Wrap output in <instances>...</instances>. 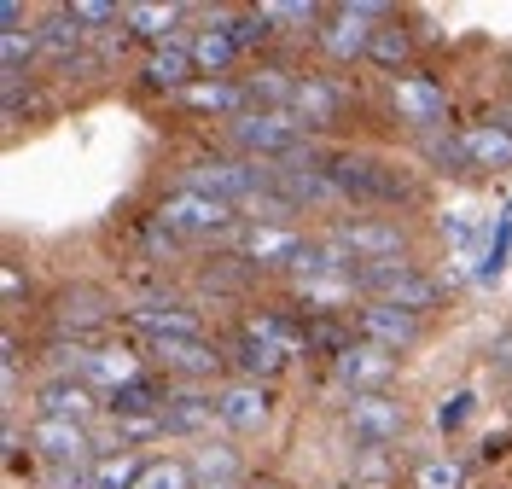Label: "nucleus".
Here are the masks:
<instances>
[{
  "instance_id": "obj_1",
  "label": "nucleus",
  "mask_w": 512,
  "mask_h": 489,
  "mask_svg": "<svg viewBox=\"0 0 512 489\" xmlns=\"http://www.w3.org/2000/svg\"><path fill=\"white\" fill-rule=\"evenodd\" d=\"M326 175H332L338 198H355V204H384V210L419 204L414 169L379 158V152H338V158H326Z\"/></svg>"
},
{
  "instance_id": "obj_2",
  "label": "nucleus",
  "mask_w": 512,
  "mask_h": 489,
  "mask_svg": "<svg viewBox=\"0 0 512 489\" xmlns=\"http://www.w3.org/2000/svg\"><path fill=\"white\" fill-rule=\"evenodd\" d=\"M227 146H233V158H251L262 169H286V163L315 152L291 111H245V117H233L227 123Z\"/></svg>"
},
{
  "instance_id": "obj_3",
  "label": "nucleus",
  "mask_w": 512,
  "mask_h": 489,
  "mask_svg": "<svg viewBox=\"0 0 512 489\" xmlns=\"http://www.w3.org/2000/svg\"><path fill=\"white\" fill-rule=\"evenodd\" d=\"M181 187L222 198V204H233V210H239V204L251 210L256 198L274 187V169H262V163H251V158H233V152H222V158L187 163V181H181Z\"/></svg>"
},
{
  "instance_id": "obj_4",
  "label": "nucleus",
  "mask_w": 512,
  "mask_h": 489,
  "mask_svg": "<svg viewBox=\"0 0 512 489\" xmlns=\"http://www.w3.org/2000/svg\"><path fill=\"white\" fill-rule=\"evenodd\" d=\"M158 222L175 239H239V228H245L233 204H222V198H210V193H192V187L163 193Z\"/></svg>"
},
{
  "instance_id": "obj_5",
  "label": "nucleus",
  "mask_w": 512,
  "mask_h": 489,
  "mask_svg": "<svg viewBox=\"0 0 512 489\" xmlns=\"http://www.w3.org/2000/svg\"><path fill=\"white\" fill-rule=\"evenodd\" d=\"M338 257H350V268L361 262H402L408 257V228L390 216H355V222H332L320 233Z\"/></svg>"
},
{
  "instance_id": "obj_6",
  "label": "nucleus",
  "mask_w": 512,
  "mask_h": 489,
  "mask_svg": "<svg viewBox=\"0 0 512 489\" xmlns=\"http://www.w3.org/2000/svg\"><path fill=\"white\" fill-rule=\"evenodd\" d=\"M344 431H350L355 455H390V449L402 443V431H408V408L390 391L350 396V402H344Z\"/></svg>"
},
{
  "instance_id": "obj_7",
  "label": "nucleus",
  "mask_w": 512,
  "mask_h": 489,
  "mask_svg": "<svg viewBox=\"0 0 512 489\" xmlns=\"http://www.w3.org/2000/svg\"><path fill=\"white\" fill-rule=\"evenodd\" d=\"M390 111H396L402 129H414V134L448 129V94H443V82H431V76H396L390 82Z\"/></svg>"
},
{
  "instance_id": "obj_8",
  "label": "nucleus",
  "mask_w": 512,
  "mask_h": 489,
  "mask_svg": "<svg viewBox=\"0 0 512 489\" xmlns=\"http://www.w3.org/2000/svg\"><path fill=\"white\" fill-rule=\"evenodd\" d=\"M332 373H338V385L350 396H379V391H390V379L402 373V356H390L379 344L355 338L344 356H332Z\"/></svg>"
},
{
  "instance_id": "obj_9",
  "label": "nucleus",
  "mask_w": 512,
  "mask_h": 489,
  "mask_svg": "<svg viewBox=\"0 0 512 489\" xmlns=\"http://www.w3.org/2000/svg\"><path fill=\"white\" fill-rule=\"evenodd\" d=\"M355 338H367V344H379L390 356H402V350H414L419 338H425V315H408V309H390V303H355Z\"/></svg>"
},
{
  "instance_id": "obj_10",
  "label": "nucleus",
  "mask_w": 512,
  "mask_h": 489,
  "mask_svg": "<svg viewBox=\"0 0 512 489\" xmlns=\"http://www.w3.org/2000/svg\"><path fill=\"white\" fill-rule=\"evenodd\" d=\"M268 420H274L268 385H256V379H227L222 391H216V425H222V431L256 437V431H268Z\"/></svg>"
},
{
  "instance_id": "obj_11",
  "label": "nucleus",
  "mask_w": 512,
  "mask_h": 489,
  "mask_svg": "<svg viewBox=\"0 0 512 489\" xmlns=\"http://www.w3.org/2000/svg\"><path fill=\"white\" fill-rule=\"evenodd\" d=\"M373 35H379V24H367L350 6H332V12L320 18L315 41L332 65H367V59H373Z\"/></svg>"
},
{
  "instance_id": "obj_12",
  "label": "nucleus",
  "mask_w": 512,
  "mask_h": 489,
  "mask_svg": "<svg viewBox=\"0 0 512 489\" xmlns=\"http://www.w3.org/2000/svg\"><path fill=\"white\" fill-rule=\"evenodd\" d=\"M30 455L41 460V466H70V460H99V443L88 425H70V420H41L35 414L30 420Z\"/></svg>"
},
{
  "instance_id": "obj_13",
  "label": "nucleus",
  "mask_w": 512,
  "mask_h": 489,
  "mask_svg": "<svg viewBox=\"0 0 512 489\" xmlns=\"http://www.w3.org/2000/svg\"><path fill=\"white\" fill-rule=\"evenodd\" d=\"M158 367L169 373V385H204L227 367V356L210 344V338H169V344H152Z\"/></svg>"
},
{
  "instance_id": "obj_14",
  "label": "nucleus",
  "mask_w": 512,
  "mask_h": 489,
  "mask_svg": "<svg viewBox=\"0 0 512 489\" xmlns=\"http://www.w3.org/2000/svg\"><path fill=\"white\" fill-rule=\"evenodd\" d=\"M99 402L105 396L88 385V379H59V373H47L41 385H35V414L41 420H70V425H94Z\"/></svg>"
},
{
  "instance_id": "obj_15",
  "label": "nucleus",
  "mask_w": 512,
  "mask_h": 489,
  "mask_svg": "<svg viewBox=\"0 0 512 489\" xmlns=\"http://www.w3.org/2000/svg\"><path fill=\"white\" fill-rule=\"evenodd\" d=\"M123 321L134 326V332H146L152 344H169V338H204V321H198V309H187V303H169V297L128 303Z\"/></svg>"
},
{
  "instance_id": "obj_16",
  "label": "nucleus",
  "mask_w": 512,
  "mask_h": 489,
  "mask_svg": "<svg viewBox=\"0 0 512 489\" xmlns=\"http://www.w3.org/2000/svg\"><path fill=\"white\" fill-rule=\"evenodd\" d=\"M291 117L303 123V134L338 129V123H344V88L326 82V76H303V82H297V99H291Z\"/></svg>"
},
{
  "instance_id": "obj_17",
  "label": "nucleus",
  "mask_w": 512,
  "mask_h": 489,
  "mask_svg": "<svg viewBox=\"0 0 512 489\" xmlns=\"http://www.w3.org/2000/svg\"><path fill=\"white\" fill-rule=\"evenodd\" d=\"M111 297L99 292V286H70V292L59 297V338H82L88 344V332H99V326H111Z\"/></svg>"
},
{
  "instance_id": "obj_18",
  "label": "nucleus",
  "mask_w": 512,
  "mask_h": 489,
  "mask_svg": "<svg viewBox=\"0 0 512 489\" xmlns=\"http://www.w3.org/2000/svg\"><path fill=\"white\" fill-rule=\"evenodd\" d=\"M216 425V391L198 385H175L163 402V437H204Z\"/></svg>"
},
{
  "instance_id": "obj_19",
  "label": "nucleus",
  "mask_w": 512,
  "mask_h": 489,
  "mask_svg": "<svg viewBox=\"0 0 512 489\" xmlns=\"http://www.w3.org/2000/svg\"><path fill=\"white\" fill-rule=\"evenodd\" d=\"M181 24H187V6H169V0H134V6H123V30L146 35L152 47L181 41Z\"/></svg>"
},
{
  "instance_id": "obj_20",
  "label": "nucleus",
  "mask_w": 512,
  "mask_h": 489,
  "mask_svg": "<svg viewBox=\"0 0 512 489\" xmlns=\"http://www.w3.org/2000/svg\"><path fill=\"white\" fill-rule=\"evenodd\" d=\"M146 82H152V88H169V94H187L192 82H198L192 41H169V47H152V53H146Z\"/></svg>"
},
{
  "instance_id": "obj_21",
  "label": "nucleus",
  "mask_w": 512,
  "mask_h": 489,
  "mask_svg": "<svg viewBox=\"0 0 512 489\" xmlns=\"http://www.w3.org/2000/svg\"><path fill=\"white\" fill-rule=\"evenodd\" d=\"M227 361H233L245 379H256V385H262V379H274V373H280L291 356L274 344V338H262V332H251V326H239V338H233V356H227Z\"/></svg>"
},
{
  "instance_id": "obj_22",
  "label": "nucleus",
  "mask_w": 512,
  "mask_h": 489,
  "mask_svg": "<svg viewBox=\"0 0 512 489\" xmlns=\"http://www.w3.org/2000/svg\"><path fill=\"white\" fill-rule=\"evenodd\" d=\"M297 82H303V76H291L286 65H256L239 88H245V99H251V111H291Z\"/></svg>"
},
{
  "instance_id": "obj_23",
  "label": "nucleus",
  "mask_w": 512,
  "mask_h": 489,
  "mask_svg": "<svg viewBox=\"0 0 512 489\" xmlns=\"http://www.w3.org/2000/svg\"><path fill=\"white\" fill-rule=\"evenodd\" d=\"M192 59H198V76H210V82H222L227 70L239 65V41L227 24H210V30L192 35Z\"/></svg>"
},
{
  "instance_id": "obj_24",
  "label": "nucleus",
  "mask_w": 512,
  "mask_h": 489,
  "mask_svg": "<svg viewBox=\"0 0 512 489\" xmlns=\"http://www.w3.org/2000/svg\"><path fill=\"white\" fill-rule=\"evenodd\" d=\"M460 140H466L472 169H512V129L507 123H478V129H466Z\"/></svg>"
},
{
  "instance_id": "obj_25",
  "label": "nucleus",
  "mask_w": 512,
  "mask_h": 489,
  "mask_svg": "<svg viewBox=\"0 0 512 489\" xmlns=\"http://www.w3.org/2000/svg\"><path fill=\"white\" fill-rule=\"evenodd\" d=\"M35 41H41V53H47V59H64V65H76V53L88 47V30H82L70 12H53V18H41Z\"/></svg>"
},
{
  "instance_id": "obj_26",
  "label": "nucleus",
  "mask_w": 512,
  "mask_h": 489,
  "mask_svg": "<svg viewBox=\"0 0 512 489\" xmlns=\"http://www.w3.org/2000/svg\"><path fill=\"white\" fill-rule=\"evenodd\" d=\"M192 478H198V489L239 484V449H233V443H204V449L192 455Z\"/></svg>"
},
{
  "instance_id": "obj_27",
  "label": "nucleus",
  "mask_w": 512,
  "mask_h": 489,
  "mask_svg": "<svg viewBox=\"0 0 512 489\" xmlns=\"http://www.w3.org/2000/svg\"><path fill=\"white\" fill-rule=\"evenodd\" d=\"M408 59H414V35L402 30L396 18L379 24V35H373V59H367V65L390 70V76H408Z\"/></svg>"
},
{
  "instance_id": "obj_28",
  "label": "nucleus",
  "mask_w": 512,
  "mask_h": 489,
  "mask_svg": "<svg viewBox=\"0 0 512 489\" xmlns=\"http://www.w3.org/2000/svg\"><path fill=\"white\" fill-rule=\"evenodd\" d=\"M140 472H146V455H134V449H105V455L94 460V489H134Z\"/></svg>"
},
{
  "instance_id": "obj_29",
  "label": "nucleus",
  "mask_w": 512,
  "mask_h": 489,
  "mask_svg": "<svg viewBox=\"0 0 512 489\" xmlns=\"http://www.w3.org/2000/svg\"><path fill=\"white\" fill-rule=\"evenodd\" d=\"M134 489H198V478H192V460L181 455H146V472Z\"/></svg>"
},
{
  "instance_id": "obj_30",
  "label": "nucleus",
  "mask_w": 512,
  "mask_h": 489,
  "mask_svg": "<svg viewBox=\"0 0 512 489\" xmlns=\"http://www.w3.org/2000/svg\"><path fill=\"white\" fill-rule=\"evenodd\" d=\"M414 489H466V466L454 455H425L414 460Z\"/></svg>"
},
{
  "instance_id": "obj_31",
  "label": "nucleus",
  "mask_w": 512,
  "mask_h": 489,
  "mask_svg": "<svg viewBox=\"0 0 512 489\" xmlns=\"http://www.w3.org/2000/svg\"><path fill=\"white\" fill-rule=\"evenodd\" d=\"M41 59V41L24 30H0V76H24V65Z\"/></svg>"
},
{
  "instance_id": "obj_32",
  "label": "nucleus",
  "mask_w": 512,
  "mask_h": 489,
  "mask_svg": "<svg viewBox=\"0 0 512 489\" xmlns=\"http://www.w3.org/2000/svg\"><path fill=\"white\" fill-rule=\"evenodd\" d=\"M425 158L443 163L448 175H472V158H466V140L460 134H425Z\"/></svg>"
},
{
  "instance_id": "obj_33",
  "label": "nucleus",
  "mask_w": 512,
  "mask_h": 489,
  "mask_svg": "<svg viewBox=\"0 0 512 489\" xmlns=\"http://www.w3.org/2000/svg\"><path fill=\"white\" fill-rule=\"evenodd\" d=\"M64 12H70V18H76L88 35L105 30V24H123V6H111V0H70Z\"/></svg>"
},
{
  "instance_id": "obj_34",
  "label": "nucleus",
  "mask_w": 512,
  "mask_h": 489,
  "mask_svg": "<svg viewBox=\"0 0 512 489\" xmlns=\"http://www.w3.org/2000/svg\"><path fill=\"white\" fill-rule=\"evenodd\" d=\"M41 489H94V460H70V466H41Z\"/></svg>"
},
{
  "instance_id": "obj_35",
  "label": "nucleus",
  "mask_w": 512,
  "mask_h": 489,
  "mask_svg": "<svg viewBox=\"0 0 512 489\" xmlns=\"http://www.w3.org/2000/svg\"><path fill=\"white\" fill-rule=\"evenodd\" d=\"M227 30H233V41H239V53H245V47H268V41H274V24H268L262 12H245V18H233Z\"/></svg>"
},
{
  "instance_id": "obj_36",
  "label": "nucleus",
  "mask_w": 512,
  "mask_h": 489,
  "mask_svg": "<svg viewBox=\"0 0 512 489\" xmlns=\"http://www.w3.org/2000/svg\"><path fill=\"white\" fill-rule=\"evenodd\" d=\"M355 484L361 489H390V455H355Z\"/></svg>"
},
{
  "instance_id": "obj_37",
  "label": "nucleus",
  "mask_w": 512,
  "mask_h": 489,
  "mask_svg": "<svg viewBox=\"0 0 512 489\" xmlns=\"http://www.w3.org/2000/svg\"><path fill=\"white\" fill-rule=\"evenodd\" d=\"M466 414H472V391H454L437 402V431H460L466 425Z\"/></svg>"
},
{
  "instance_id": "obj_38",
  "label": "nucleus",
  "mask_w": 512,
  "mask_h": 489,
  "mask_svg": "<svg viewBox=\"0 0 512 489\" xmlns=\"http://www.w3.org/2000/svg\"><path fill=\"white\" fill-rule=\"evenodd\" d=\"M0 286H6V309H18V303H24V268L6 262V268H0Z\"/></svg>"
},
{
  "instance_id": "obj_39",
  "label": "nucleus",
  "mask_w": 512,
  "mask_h": 489,
  "mask_svg": "<svg viewBox=\"0 0 512 489\" xmlns=\"http://www.w3.org/2000/svg\"><path fill=\"white\" fill-rule=\"evenodd\" d=\"M0 24H6V30H18V24H24V6H18V0H6V6H0Z\"/></svg>"
},
{
  "instance_id": "obj_40",
  "label": "nucleus",
  "mask_w": 512,
  "mask_h": 489,
  "mask_svg": "<svg viewBox=\"0 0 512 489\" xmlns=\"http://www.w3.org/2000/svg\"><path fill=\"white\" fill-rule=\"evenodd\" d=\"M251 489H291L286 478H251Z\"/></svg>"
},
{
  "instance_id": "obj_41",
  "label": "nucleus",
  "mask_w": 512,
  "mask_h": 489,
  "mask_svg": "<svg viewBox=\"0 0 512 489\" xmlns=\"http://www.w3.org/2000/svg\"><path fill=\"white\" fill-rule=\"evenodd\" d=\"M210 489H251V484H210Z\"/></svg>"
},
{
  "instance_id": "obj_42",
  "label": "nucleus",
  "mask_w": 512,
  "mask_h": 489,
  "mask_svg": "<svg viewBox=\"0 0 512 489\" xmlns=\"http://www.w3.org/2000/svg\"><path fill=\"white\" fill-rule=\"evenodd\" d=\"M501 123H507V129H512V105H507V111H501Z\"/></svg>"
}]
</instances>
